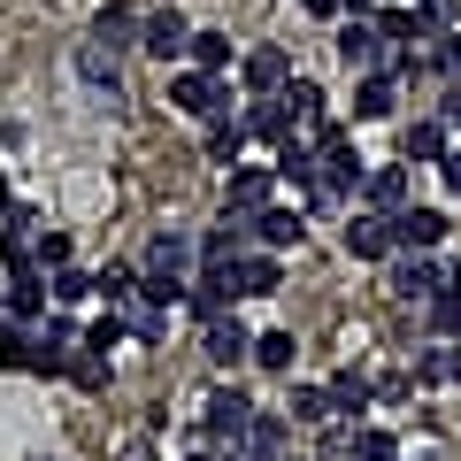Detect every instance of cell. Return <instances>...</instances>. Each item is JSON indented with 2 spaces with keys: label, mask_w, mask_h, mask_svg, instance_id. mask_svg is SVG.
Returning a JSON list of instances; mask_svg holds the SVG:
<instances>
[{
  "label": "cell",
  "mask_w": 461,
  "mask_h": 461,
  "mask_svg": "<svg viewBox=\"0 0 461 461\" xmlns=\"http://www.w3.org/2000/svg\"><path fill=\"white\" fill-rule=\"evenodd\" d=\"M169 108L193 115V123H215V115H230V85L215 69H177L169 77Z\"/></svg>",
  "instance_id": "cell-3"
},
{
  "label": "cell",
  "mask_w": 461,
  "mask_h": 461,
  "mask_svg": "<svg viewBox=\"0 0 461 461\" xmlns=\"http://www.w3.org/2000/svg\"><path fill=\"white\" fill-rule=\"evenodd\" d=\"M354 461H400V438L377 430V423H362V430H354Z\"/></svg>",
  "instance_id": "cell-34"
},
{
  "label": "cell",
  "mask_w": 461,
  "mask_h": 461,
  "mask_svg": "<svg viewBox=\"0 0 461 461\" xmlns=\"http://www.w3.org/2000/svg\"><path fill=\"white\" fill-rule=\"evenodd\" d=\"M131 461H147V446H131Z\"/></svg>",
  "instance_id": "cell-47"
},
{
  "label": "cell",
  "mask_w": 461,
  "mask_h": 461,
  "mask_svg": "<svg viewBox=\"0 0 461 461\" xmlns=\"http://www.w3.org/2000/svg\"><path fill=\"white\" fill-rule=\"evenodd\" d=\"M32 339H39V377H69V362H77V346H85V330L69 323V315H39Z\"/></svg>",
  "instance_id": "cell-5"
},
{
  "label": "cell",
  "mask_w": 461,
  "mask_h": 461,
  "mask_svg": "<svg viewBox=\"0 0 461 461\" xmlns=\"http://www.w3.org/2000/svg\"><path fill=\"white\" fill-rule=\"evenodd\" d=\"M0 369H39V339L23 323H8V339H0Z\"/></svg>",
  "instance_id": "cell-33"
},
{
  "label": "cell",
  "mask_w": 461,
  "mask_h": 461,
  "mask_svg": "<svg viewBox=\"0 0 461 461\" xmlns=\"http://www.w3.org/2000/svg\"><path fill=\"white\" fill-rule=\"evenodd\" d=\"M454 384H461V346H454Z\"/></svg>",
  "instance_id": "cell-45"
},
{
  "label": "cell",
  "mask_w": 461,
  "mask_h": 461,
  "mask_svg": "<svg viewBox=\"0 0 461 461\" xmlns=\"http://www.w3.org/2000/svg\"><path fill=\"white\" fill-rule=\"evenodd\" d=\"M247 85H254V93H285V85H293L285 47H254V54H247Z\"/></svg>",
  "instance_id": "cell-24"
},
{
  "label": "cell",
  "mask_w": 461,
  "mask_h": 461,
  "mask_svg": "<svg viewBox=\"0 0 461 461\" xmlns=\"http://www.w3.org/2000/svg\"><path fill=\"white\" fill-rule=\"evenodd\" d=\"M384 285H393V300H430L438 285H454V269H446L438 254H415V247H400L393 262H384Z\"/></svg>",
  "instance_id": "cell-4"
},
{
  "label": "cell",
  "mask_w": 461,
  "mask_h": 461,
  "mask_svg": "<svg viewBox=\"0 0 461 461\" xmlns=\"http://www.w3.org/2000/svg\"><path fill=\"white\" fill-rule=\"evenodd\" d=\"M185 54H193V69H215V77H223V69H230V32H193Z\"/></svg>",
  "instance_id": "cell-31"
},
{
  "label": "cell",
  "mask_w": 461,
  "mask_h": 461,
  "mask_svg": "<svg viewBox=\"0 0 461 461\" xmlns=\"http://www.w3.org/2000/svg\"><path fill=\"white\" fill-rule=\"evenodd\" d=\"M47 300H54V308H77V300H93V269H77V262L47 269Z\"/></svg>",
  "instance_id": "cell-28"
},
{
  "label": "cell",
  "mask_w": 461,
  "mask_h": 461,
  "mask_svg": "<svg viewBox=\"0 0 461 461\" xmlns=\"http://www.w3.org/2000/svg\"><path fill=\"white\" fill-rule=\"evenodd\" d=\"M0 293H8V300H0V315H8V323H23V330H32L39 315H47V269H16V277L0 285Z\"/></svg>",
  "instance_id": "cell-12"
},
{
  "label": "cell",
  "mask_w": 461,
  "mask_h": 461,
  "mask_svg": "<svg viewBox=\"0 0 461 461\" xmlns=\"http://www.w3.org/2000/svg\"><path fill=\"white\" fill-rule=\"evenodd\" d=\"M0 208H8V177H0Z\"/></svg>",
  "instance_id": "cell-46"
},
{
  "label": "cell",
  "mask_w": 461,
  "mask_h": 461,
  "mask_svg": "<svg viewBox=\"0 0 461 461\" xmlns=\"http://www.w3.org/2000/svg\"><path fill=\"white\" fill-rule=\"evenodd\" d=\"M300 239H308V215H300V208H285V200H269V208L254 215V247L285 254V247H300Z\"/></svg>",
  "instance_id": "cell-15"
},
{
  "label": "cell",
  "mask_w": 461,
  "mask_h": 461,
  "mask_svg": "<svg viewBox=\"0 0 461 461\" xmlns=\"http://www.w3.org/2000/svg\"><path fill=\"white\" fill-rule=\"evenodd\" d=\"M185 461H230V454H223V446H193V454H185Z\"/></svg>",
  "instance_id": "cell-43"
},
{
  "label": "cell",
  "mask_w": 461,
  "mask_h": 461,
  "mask_svg": "<svg viewBox=\"0 0 461 461\" xmlns=\"http://www.w3.org/2000/svg\"><path fill=\"white\" fill-rule=\"evenodd\" d=\"M93 293L108 300L115 315H123V308H131V300H139V269H123V262H108V269H93Z\"/></svg>",
  "instance_id": "cell-27"
},
{
  "label": "cell",
  "mask_w": 461,
  "mask_h": 461,
  "mask_svg": "<svg viewBox=\"0 0 461 461\" xmlns=\"http://www.w3.org/2000/svg\"><path fill=\"white\" fill-rule=\"evenodd\" d=\"M269 200H277V169H262V162H239L230 169V193H223V215H262Z\"/></svg>",
  "instance_id": "cell-7"
},
{
  "label": "cell",
  "mask_w": 461,
  "mask_h": 461,
  "mask_svg": "<svg viewBox=\"0 0 461 461\" xmlns=\"http://www.w3.org/2000/svg\"><path fill=\"white\" fill-rule=\"evenodd\" d=\"M69 384H85V393H100V384H108V354H93V346H77V362H69Z\"/></svg>",
  "instance_id": "cell-36"
},
{
  "label": "cell",
  "mask_w": 461,
  "mask_h": 461,
  "mask_svg": "<svg viewBox=\"0 0 461 461\" xmlns=\"http://www.w3.org/2000/svg\"><path fill=\"white\" fill-rule=\"evenodd\" d=\"M285 415H293V423H315V430H323V423H339V415H330V393H323V384H293Z\"/></svg>",
  "instance_id": "cell-29"
},
{
  "label": "cell",
  "mask_w": 461,
  "mask_h": 461,
  "mask_svg": "<svg viewBox=\"0 0 461 461\" xmlns=\"http://www.w3.org/2000/svg\"><path fill=\"white\" fill-rule=\"evenodd\" d=\"M408 377H415V384H454V346H423Z\"/></svg>",
  "instance_id": "cell-32"
},
{
  "label": "cell",
  "mask_w": 461,
  "mask_h": 461,
  "mask_svg": "<svg viewBox=\"0 0 461 461\" xmlns=\"http://www.w3.org/2000/svg\"><path fill=\"white\" fill-rule=\"evenodd\" d=\"M354 430H362V423H323V438H315V461H354Z\"/></svg>",
  "instance_id": "cell-35"
},
{
  "label": "cell",
  "mask_w": 461,
  "mask_h": 461,
  "mask_svg": "<svg viewBox=\"0 0 461 461\" xmlns=\"http://www.w3.org/2000/svg\"><path fill=\"white\" fill-rule=\"evenodd\" d=\"M446 154H454V147H446V123H438V115H415V123H408V147H400V162H430V169H438L446 162Z\"/></svg>",
  "instance_id": "cell-20"
},
{
  "label": "cell",
  "mask_w": 461,
  "mask_h": 461,
  "mask_svg": "<svg viewBox=\"0 0 461 461\" xmlns=\"http://www.w3.org/2000/svg\"><path fill=\"white\" fill-rule=\"evenodd\" d=\"M438 177H446V193H461V147H454V154L438 162Z\"/></svg>",
  "instance_id": "cell-41"
},
{
  "label": "cell",
  "mask_w": 461,
  "mask_h": 461,
  "mask_svg": "<svg viewBox=\"0 0 461 461\" xmlns=\"http://www.w3.org/2000/svg\"><path fill=\"white\" fill-rule=\"evenodd\" d=\"M346 254H354V262H393V215H377V208H369V215H354V223H346Z\"/></svg>",
  "instance_id": "cell-14"
},
{
  "label": "cell",
  "mask_w": 461,
  "mask_h": 461,
  "mask_svg": "<svg viewBox=\"0 0 461 461\" xmlns=\"http://www.w3.org/2000/svg\"><path fill=\"white\" fill-rule=\"evenodd\" d=\"M0 300H8V293H0Z\"/></svg>",
  "instance_id": "cell-49"
},
{
  "label": "cell",
  "mask_w": 461,
  "mask_h": 461,
  "mask_svg": "<svg viewBox=\"0 0 461 461\" xmlns=\"http://www.w3.org/2000/svg\"><path fill=\"white\" fill-rule=\"evenodd\" d=\"M408 177H415L408 162H384V169H369V177H362V200H369V208H377V215L408 208Z\"/></svg>",
  "instance_id": "cell-19"
},
{
  "label": "cell",
  "mask_w": 461,
  "mask_h": 461,
  "mask_svg": "<svg viewBox=\"0 0 461 461\" xmlns=\"http://www.w3.org/2000/svg\"><path fill=\"white\" fill-rule=\"evenodd\" d=\"M277 100L293 108V123H308V131H315V123H330V115H323V108H330V93H323L315 77H293V85H285Z\"/></svg>",
  "instance_id": "cell-23"
},
{
  "label": "cell",
  "mask_w": 461,
  "mask_h": 461,
  "mask_svg": "<svg viewBox=\"0 0 461 461\" xmlns=\"http://www.w3.org/2000/svg\"><path fill=\"white\" fill-rule=\"evenodd\" d=\"M93 47H100V54H123V47H139V16L108 0V8L93 16Z\"/></svg>",
  "instance_id": "cell-22"
},
{
  "label": "cell",
  "mask_w": 461,
  "mask_h": 461,
  "mask_svg": "<svg viewBox=\"0 0 461 461\" xmlns=\"http://www.w3.org/2000/svg\"><path fill=\"white\" fill-rule=\"evenodd\" d=\"M330 47H339V62H346V69H384V54H393V47H384V32H377L369 16H346Z\"/></svg>",
  "instance_id": "cell-9"
},
{
  "label": "cell",
  "mask_w": 461,
  "mask_h": 461,
  "mask_svg": "<svg viewBox=\"0 0 461 461\" xmlns=\"http://www.w3.org/2000/svg\"><path fill=\"white\" fill-rule=\"evenodd\" d=\"M285 446H293V415H285V408H254L239 454H247V461H285Z\"/></svg>",
  "instance_id": "cell-10"
},
{
  "label": "cell",
  "mask_w": 461,
  "mask_h": 461,
  "mask_svg": "<svg viewBox=\"0 0 461 461\" xmlns=\"http://www.w3.org/2000/svg\"><path fill=\"white\" fill-rule=\"evenodd\" d=\"M446 230H454V215L446 208H393V247H415V254H438L446 247Z\"/></svg>",
  "instance_id": "cell-6"
},
{
  "label": "cell",
  "mask_w": 461,
  "mask_h": 461,
  "mask_svg": "<svg viewBox=\"0 0 461 461\" xmlns=\"http://www.w3.org/2000/svg\"><path fill=\"white\" fill-rule=\"evenodd\" d=\"M247 423H254V400L239 393V384H215V393L200 400V430H208V446H223V454H239Z\"/></svg>",
  "instance_id": "cell-2"
},
{
  "label": "cell",
  "mask_w": 461,
  "mask_h": 461,
  "mask_svg": "<svg viewBox=\"0 0 461 461\" xmlns=\"http://www.w3.org/2000/svg\"><path fill=\"white\" fill-rule=\"evenodd\" d=\"M430 62H438V69H454V77H461V39H454V32H430Z\"/></svg>",
  "instance_id": "cell-39"
},
{
  "label": "cell",
  "mask_w": 461,
  "mask_h": 461,
  "mask_svg": "<svg viewBox=\"0 0 461 461\" xmlns=\"http://www.w3.org/2000/svg\"><path fill=\"white\" fill-rule=\"evenodd\" d=\"M239 123H247V139H262V147H285V139L300 131V123H293V108H285L277 93H254V108L239 115Z\"/></svg>",
  "instance_id": "cell-16"
},
{
  "label": "cell",
  "mask_w": 461,
  "mask_h": 461,
  "mask_svg": "<svg viewBox=\"0 0 461 461\" xmlns=\"http://www.w3.org/2000/svg\"><path fill=\"white\" fill-rule=\"evenodd\" d=\"M408 393H415V377H384V384H377V400H384V408H400Z\"/></svg>",
  "instance_id": "cell-40"
},
{
  "label": "cell",
  "mask_w": 461,
  "mask_h": 461,
  "mask_svg": "<svg viewBox=\"0 0 461 461\" xmlns=\"http://www.w3.org/2000/svg\"><path fill=\"white\" fill-rule=\"evenodd\" d=\"M139 47H147L154 62H185V47H193V23H185L177 8H154V16H139Z\"/></svg>",
  "instance_id": "cell-8"
},
{
  "label": "cell",
  "mask_w": 461,
  "mask_h": 461,
  "mask_svg": "<svg viewBox=\"0 0 461 461\" xmlns=\"http://www.w3.org/2000/svg\"><path fill=\"white\" fill-rule=\"evenodd\" d=\"M230 461H247V454H230Z\"/></svg>",
  "instance_id": "cell-48"
},
{
  "label": "cell",
  "mask_w": 461,
  "mask_h": 461,
  "mask_svg": "<svg viewBox=\"0 0 461 461\" xmlns=\"http://www.w3.org/2000/svg\"><path fill=\"white\" fill-rule=\"evenodd\" d=\"M369 23H377V32H384V47H400V54H408V47H423V39H430L423 8H377Z\"/></svg>",
  "instance_id": "cell-21"
},
{
  "label": "cell",
  "mask_w": 461,
  "mask_h": 461,
  "mask_svg": "<svg viewBox=\"0 0 461 461\" xmlns=\"http://www.w3.org/2000/svg\"><path fill=\"white\" fill-rule=\"evenodd\" d=\"M239 154H247V123H239V115H215L208 123V162L239 169Z\"/></svg>",
  "instance_id": "cell-26"
},
{
  "label": "cell",
  "mask_w": 461,
  "mask_h": 461,
  "mask_svg": "<svg viewBox=\"0 0 461 461\" xmlns=\"http://www.w3.org/2000/svg\"><path fill=\"white\" fill-rule=\"evenodd\" d=\"M200 346H208V362H215V369H247V362H254V330L239 323L230 308L208 323V339H200Z\"/></svg>",
  "instance_id": "cell-11"
},
{
  "label": "cell",
  "mask_w": 461,
  "mask_h": 461,
  "mask_svg": "<svg viewBox=\"0 0 461 461\" xmlns=\"http://www.w3.org/2000/svg\"><path fill=\"white\" fill-rule=\"evenodd\" d=\"M323 393H330V415H339V423H362V415L377 408V384H369L362 369H339V377H330Z\"/></svg>",
  "instance_id": "cell-17"
},
{
  "label": "cell",
  "mask_w": 461,
  "mask_h": 461,
  "mask_svg": "<svg viewBox=\"0 0 461 461\" xmlns=\"http://www.w3.org/2000/svg\"><path fill=\"white\" fill-rule=\"evenodd\" d=\"M85 346H93V354H108V346H123V315H93V323H85Z\"/></svg>",
  "instance_id": "cell-38"
},
{
  "label": "cell",
  "mask_w": 461,
  "mask_h": 461,
  "mask_svg": "<svg viewBox=\"0 0 461 461\" xmlns=\"http://www.w3.org/2000/svg\"><path fill=\"white\" fill-rule=\"evenodd\" d=\"M400 108V69H362L354 85V123H384Z\"/></svg>",
  "instance_id": "cell-13"
},
{
  "label": "cell",
  "mask_w": 461,
  "mask_h": 461,
  "mask_svg": "<svg viewBox=\"0 0 461 461\" xmlns=\"http://www.w3.org/2000/svg\"><path fill=\"white\" fill-rule=\"evenodd\" d=\"M423 315H430L438 339H461V285H438V293L423 300Z\"/></svg>",
  "instance_id": "cell-30"
},
{
  "label": "cell",
  "mask_w": 461,
  "mask_h": 461,
  "mask_svg": "<svg viewBox=\"0 0 461 461\" xmlns=\"http://www.w3.org/2000/svg\"><path fill=\"white\" fill-rule=\"evenodd\" d=\"M193 262H200V239H193V230H154L147 254H139V300L177 308L185 285H193Z\"/></svg>",
  "instance_id": "cell-1"
},
{
  "label": "cell",
  "mask_w": 461,
  "mask_h": 461,
  "mask_svg": "<svg viewBox=\"0 0 461 461\" xmlns=\"http://www.w3.org/2000/svg\"><path fill=\"white\" fill-rule=\"evenodd\" d=\"M293 330H254V369H269V377H293Z\"/></svg>",
  "instance_id": "cell-25"
},
{
  "label": "cell",
  "mask_w": 461,
  "mask_h": 461,
  "mask_svg": "<svg viewBox=\"0 0 461 461\" xmlns=\"http://www.w3.org/2000/svg\"><path fill=\"white\" fill-rule=\"evenodd\" d=\"M339 8H346V16H369V8H377V0H339Z\"/></svg>",
  "instance_id": "cell-44"
},
{
  "label": "cell",
  "mask_w": 461,
  "mask_h": 461,
  "mask_svg": "<svg viewBox=\"0 0 461 461\" xmlns=\"http://www.w3.org/2000/svg\"><path fill=\"white\" fill-rule=\"evenodd\" d=\"M69 262V230H39L32 239V269H62Z\"/></svg>",
  "instance_id": "cell-37"
},
{
  "label": "cell",
  "mask_w": 461,
  "mask_h": 461,
  "mask_svg": "<svg viewBox=\"0 0 461 461\" xmlns=\"http://www.w3.org/2000/svg\"><path fill=\"white\" fill-rule=\"evenodd\" d=\"M300 8H308V16H323V23H330V16H346L339 0H300Z\"/></svg>",
  "instance_id": "cell-42"
},
{
  "label": "cell",
  "mask_w": 461,
  "mask_h": 461,
  "mask_svg": "<svg viewBox=\"0 0 461 461\" xmlns=\"http://www.w3.org/2000/svg\"><path fill=\"white\" fill-rule=\"evenodd\" d=\"M277 285H285V262H277L269 247H247V254H239V300H269Z\"/></svg>",
  "instance_id": "cell-18"
}]
</instances>
